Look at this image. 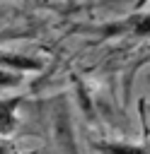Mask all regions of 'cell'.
<instances>
[{"instance_id": "5b68a950", "label": "cell", "mask_w": 150, "mask_h": 154, "mask_svg": "<svg viewBox=\"0 0 150 154\" xmlns=\"http://www.w3.org/2000/svg\"><path fill=\"white\" fill-rule=\"evenodd\" d=\"M75 5H85V2H94V0H73Z\"/></svg>"}, {"instance_id": "6da1fadb", "label": "cell", "mask_w": 150, "mask_h": 154, "mask_svg": "<svg viewBox=\"0 0 150 154\" xmlns=\"http://www.w3.org/2000/svg\"><path fill=\"white\" fill-rule=\"evenodd\" d=\"M92 34L102 38H150V10H135L126 17L94 26Z\"/></svg>"}, {"instance_id": "7a4b0ae2", "label": "cell", "mask_w": 150, "mask_h": 154, "mask_svg": "<svg viewBox=\"0 0 150 154\" xmlns=\"http://www.w3.org/2000/svg\"><path fill=\"white\" fill-rule=\"evenodd\" d=\"M24 96H2L0 99V137H12L19 128V106Z\"/></svg>"}, {"instance_id": "277c9868", "label": "cell", "mask_w": 150, "mask_h": 154, "mask_svg": "<svg viewBox=\"0 0 150 154\" xmlns=\"http://www.w3.org/2000/svg\"><path fill=\"white\" fill-rule=\"evenodd\" d=\"M19 84H22V72L0 65V89H10V87H19Z\"/></svg>"}, {"instance_id": "3957f363", "label": "cell", "mask_w": 150, "mask_h": 154, "mask_svg": "<svg viewBox=\"0 0 150 154\" xmlns=\"http://www.w3.org/2000/svg\"><path fill=\"white\" fill-rule=\"evenodd\" d=\"M0 65L10 67V70H17V72H29V70H41L44 67V63L39 58L17 55V53H0Z\"/></svg>"}]
</instances>
